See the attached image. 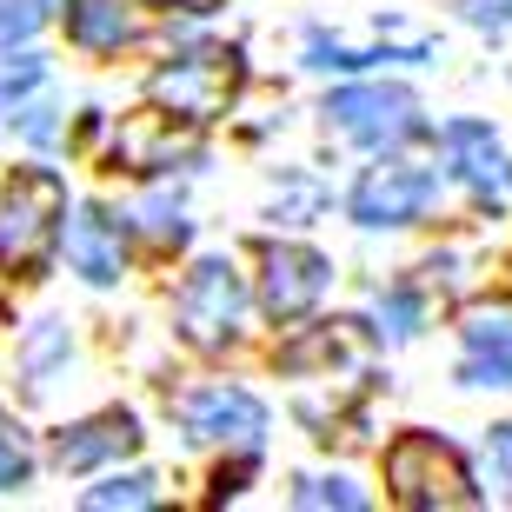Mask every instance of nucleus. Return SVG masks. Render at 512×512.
I'll use <instances>...</instances> for the list:
<instances>
[{"label": "nucleus", "mask_w": 512, "mask_h": 512, "mask_svg": "<svg viewBox=\"0 0 512 512\" xmlns=\"http://www.w3.org/2000/svg\"><path fill=\"white\" fill-rule=\"evenodd\" d=\"M293 506H340V512H360V486H346V479H300L293 486Z\"/></svg>", "instance_id": "2eb2a0df"}, {"label": "nucleus", "mask_w": 512, "mask_h": 512, "mask_svg": "<svg viewBox=\"0 0 512 512\" xmlns=\"http://www.w3.org/2000/svg\"><path fill=\"white\" fill-rule=\"evenodd\" d=\"M54 107H27V114H20V133H27V140H47V133H54Z\"/></svg>", "instance_id": "4be33fe9"}, {"label": "nucleus", "mask_w": 512, "mask_h": 512, "mask_svg": "<svg viewBox=\"0 0 512 512\" xmlns=\"http://www.w3.org/2000/svg\"><path fill=\"white\" fill-rule=\"evenodd\" d=\"M326 120H333L346 140H366V147H386V140L419 133V107H413V94H399V87H340V94L326 100Z\"/></svg>", "instance_id": "0eeeda50"}, {"label": "nucleus", "mask_w": 512, "mask_h": 512, "mask_svg": "<svg viewBox=\"0 0 512 512\" xmlns=\"http://www.w3.org/2000/svg\"><path fill=\"white\" fill-rule=\"evenodd\" d=\"M333 280V266L320 260L313 247H260V306L273 320H300L313 313Z\"/></svg>", "instance_id": "6e6552de"}, {"label": "nucleus", "mask_w": 512, "mask_h": 512, "mask_svg": "<svg viewBox=\"0 0 512 512\" xmlns=\"http://www.w3.org/2000/svg\"><path fill=\"white\" fill-rule=\"evenodd\" d=\"M433 187L439 180L426 167H373L353 187V220H366V227H406L433 200Z\"/></svg>", "instance_id": "1a4fd4ad"}, {"label": "nucleus", "mask_w": 512, "mask_h": 512, "mask_svg": "<svg viewBox=\"0 0 512 512\" xmlns=\"http://www.w3.org/2000/svg\"><path fill=\"white\" fill-rule=\"evenodd\" d=\"M493 466L512 479V426H499V433H493Z\"/></svg>", "instance_id": "b1692460"}, {"label": "nucleus", "mask_w": 512, "mask_h": 512, "mask_svg": "<svg viewBox=\"0 0 512 512\" xmlns=\"http://www.w3.org/2000/svg\"><path fill=\"white\" fill-rule=\"evenodd\" d=\"M140 446V426H133V413H100V419H80V426H67V433L54 439V459L67 466V473H87V466H100V459H120Z\"/></svg>", "instance_id": "f8f14e48"}, {"label": "nucleus", "mask_w": 512, "mask_h": 512, "mask_svg": "<svg viewBox=\"0 0 512 512\" xmlns=\"http://www.w3.org/2000/svg\"><path fill=\"white\" fill-rule=\"evenodd\" d=\"M27 473H34V453H27L20 426H7V419H0V493L27 486Z\"/></svg>", "instance_id": "dca6fc26"}, {"label": "nucleus", "mask_w": 512, "mask_h": 512, "mask_svg": "<svg viewBox=\"0 0 512 512\" xmlns=\"http://www.w3.org/2000/svg\"><path fill=\"white\" fill-rule=\"evenodd\" d=\"M160 7H187V14H213L220 0H160Z\"/></svg>", "instance_id": "393cba45"}, {"label": "nucleus", "mask_w": 512, "mask_h": 512, "mask_svg": "<svg viewBox=\"0 0 512 512\" xmlns=\"http://www.w3.org/2000/svg\"><path fill=\"white\" fill-rule=\"evenodd\" d=\"M40 74H47V67H40L34 54H14V60H0V100H20V94H34V87H40Z\"/></svg>", "instance_id": "6ab92c4d"}, {"label": "nucleus", "mask_w": 512, "mask_h": 512, "mask_svg": "<svg viewBox=\"0 0 512 512\" xmlns=\"http://www.w3.org/2000/svg\"><path fill=\"white\" fill-rule=\"evenodd\" d=\"M446 153H453V173L479 193V200H499V193H506L512 167H506V153H499L493 127H479V120H453V127H446Z\"/></svg>", "instance_id": "9b49d317"}, {"label": "nucleus", "mask_w": 512, "mask_h": 512, "mask_svg": "<svg viewBox=\"0 0 512 512\" xmlns=\"http://www.w3.org/2000/svg\"><path fill=\"white\" fill-rule=\"evenodd\" d=\"M60 220H67V187L47 167H20L0 187V266L7 273H40L54 260Z\"/></svg>", "instance_id": "f257e3e1"}, {"label": "nucleus", "mask_w": 512, "mask_h": 512, "mask_svg": "<svg viewBox=\"0 0 512 512\" xmlns=\"http://www.w3.org/2000/svg\"><path fill=\"white\" fill-rule=\"evenodd\" d=\"M240 313H247V293H240V273L227 260H200L180 286V300H173V320L187 333L193 346H227L240 333Z\"/></svg>", "instance_id": "20e7f679"}, {"label": "nucleus", "mask_w": 512, "mask_h": 512, "mask_svg": "<svg viewBox=\"0 0 512 512\" xmlns=\"http://www.w3.org/2000/svg\"><path fill=\"white\" fill-rule=\"evenodd\" d=\"M193 147H200V120L173 114V107H140V114L120 120L114 133V160L127 173H167L173 160H193Z\"/></svg>", "instance_id": "39448f33"}, {"label": "nucleus", "mask_w": 512, "mask_h": 512, "mask_svg": "<svg viewBox=\"0 0 512 512\" xmlns=\"http://www.w3.org/2000/svg\"><path fill=\"white\" fill-rule=\"evenodd\" d=\"M47 7L54 0H0V40H27L47 20Z\"/></svg>", "instance_id": "a211bd4d"}, {"label": "nucleus", "mask_w": 512, "mask_h": 512, "mask_svg": "<svg viewBox=\"0 0 512 512\" xmlns=\"http://www.w3.org/2000/svg\"><path fill=\"white\" fill-rule=\"evenodd\" d=\"M466 20H473V27H499V34H506V27H512V0H466Z\"/></svg>", "instance_id": "412c9836"}, {"label": "nucleus", "mask_w": 512, "mask_h": 512, "mask_svg": "<svg viewBox=\"0 0 512 512\" xmlns=\"http://www.w3.org/2000/svg\"><path fill=\"white\" fill-rule=\"evenodd\" d=\"M67 260L74 273H87L94 286H114L127 273V240H120V220L107 207H80V220L67 227Z\"/></svg>", "instance_id": "9d476101"}, {"label": "nucleus", "mask_w": 512, "mask_h": 512, "mask_svg": "<svg viewBox=\"0 0 512 512\" xmlns=\"http://www.w3.org/2000/svg\"><path fill=\"white\" fill-rule=\"evenodd\" d=\"M240 479H247V459H240V466H227V473L213 479V499H233V493H240Z\"/></svg>", "instance_id": "5701e85b"}, {"label": "nucleus", "mask_w": 512, "mask_h": 512, "mask_svg": "<svg viewBox=\"0 0 512 512\" xmlns=\"http://www.w3.org/2000/svg\"><path fill=\"white\" fill-rule=\"evenodd\" d=\"M180 426H187V439H200V446H240V453H253L266 433V406L253 393H240V386H200V393L180 399Z\"/></svg>", "instance_id": "423d86ee"}, {"label": "nucleus", "mask_w": 512, "mask_h": 512, "mask_svg": "<svg viewBox=\"0 0 512 512\" xmlns=\"http://www.w3.org/2000/svg\"><path fill=\"white\" fill-rule=\"evenodd\" d=\"M386 486L413 512H466L479 499L473 479H466V459L433 433H406L386 446Z\"/></svg>", "instance_id": "f03ea898"}, {"label": "nucleus", "mask_w": 512, "mask_h": 512, "mask_svg": "<svg viewBox=\"0 0 512 512\" xmlns=\"http://www.w3.org/2000/svg\"><path fill=\"white\" fill-rule=\"evenodd\" d=\"M87 506H94V512H107V506H153V479L147 473L107 479V486H94V493H87Z\"/></svg>", "instance_id": "f3484780"}, {"label": "nucleus", "mask_w": 512, "mask_h": 512, "mask_svg": "<svg viewBox=\"0 0 512 512\" xmlns=\"http://www.w3.org/2000/svg\"><path fill=\"white\" fill-rule=\"evenodd\" d=\"M466 386H512V320L479 313L466 326Z\"/></svg>", "instance_id": "ddd939ff"}, {"label": "nucleus", "mask_w": 512, "mask_h": 512, "mask_svg": "<svg viewBox=\"0 0 512 512\" xmlns=\"http://www.w3.org/2000/svg\"><path fill=\"white\" fill-rule=\"evenodd\" d=\"M67 34L80 47H120L133 40V14L120 0H67Z\"/></svg>", "instance_id": "4468645a"}, {"label": "nucleus", "mask_w": 512, "mask_h": 512, "mask_svg": "<svg viewBox=\"0 0 512 512\" xmlns=\"http://www.w3.org/2000/svg\"><path fill=\"white\" fill-rule=\"evenodd\" d=\"M413 320H419L413 293H386V300H380V326L393 333V340H406V333H413Z\"/></svg>", "instance_id": "aec40b11"}, {"label": "nucleus", "mask_w": 512, "mask_h": 512, "mask_svg": "<svg viewBox=\"0 0 512 512\" xmlns=\"http://www.w3.org/2000/svg\"><path fill=\"white\" fill-rule=\"evenodd\" d=\"M240 80H247L240 47H193V54L167 60V67L153 74L147 94L160 100V107H173V114H187V120L207 127L213 114H227V100L240 94Z\"/></svg>", "instance_id": "7ed1b4c3"}]
</instances>
